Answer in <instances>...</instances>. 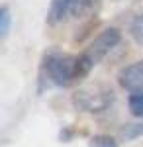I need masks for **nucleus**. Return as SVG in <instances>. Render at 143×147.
<instances>
[{
	"label": "nucleus",
	"instance_id": "f257e3e1",
	"mask_svg": "<svg viewBox=\"0 0 143 147\" xmlns=\"http://www.w3.org/2000/svg\"><path fill=\"white\" fill-rule=\"evenodd\" d=\"M114 102V92L110 86L96 82V84H88V86H80L78 90L73 94V106L86 114H100L110 108Z\"/></svg>",
	"mask_w": 143,
	"mask_h": 147
},
{
	"label": "nucleus",
	"instance_id": "f03ea898",
	"mask_svg": "<svg viewBox=\"0 0 143 147\" xmlns=\"http://www.w3.org/2000/svg\"><path fill=\"white\" fill-rule=\"evenodd\" d=\"M45 73L47 79L57 86H71L73 82L80 80L78 77L77 57L67 53H49L45 57Z\"/></svg>",
	"mask_w": 143,
	"mask_h": 147
},
{
	"label": "nucleus",
	"instance_id": "7ed1b4c3",
	"mask_svg": "<svg viewBox=\"0 0 143 147\" xmlns=\"http://www.w3.org/2000/svg\"><path fill=\"white\" fill-rule=\"evenodd\" d=\"M120 39H121L120 30H118V28H108V30H104L100 35L94 37V41L90 43V47H88L84 53L88 55V59H90L94 65H98L100 61L120 43Z\"/></svg>",
	"mask_w": 143,
	"mask_h": 147
},
{
	"label": "nucleus",
	"instance_id": "20e7f679",
	"mask_svg": "<svg viewBox=\"0 0 143 147\" xmlns=\"http://www.w3.org/2000/svg\"><path fill=\"white\" fill-rule=\"evenodd\" d=\"M118 82L121 88L130 90L132 94L143 92V61H135L132 65L123 67L118 75Z\"/></svg>",
	"mask_w": 143,
	"mask_h": 147
},
{
	"label": "nucleus",
	"instance_id": "39448f33",
	"mask_svg": "<svg viewBox=\"0 0 143 147\" xmlns=\"http://www.w3.org/2000/svg\"><path fill=\"white\" fill-rule=\"evenodd\" d=\"M71 12V0H51V6L47 12V22L51 26L63 22Z\"/></svg>",
	"mask_w": 143,
	"mask_h": 147
},
{
	"label": "nucleus",
	"instance_id": "423d86ee",
	"mask_svg": "<svg viewBox=\"0 0 143 147\" xmlns=\"http://www.w3.org/2000/svg\"><path fill=\"white\" fill-rule=\"evenodd\" d=\"M130 35L133 37V41L137 45L143 47V14H137L130 22Z\"/></svg>",
	"mask_w": 143,
	"mask_h": 147
},
{
	"label": "nucleus",
	"instance_id": "0eeeda50",
	"mask_svg": "<svg viewBox=\"0 0 143 147\" xmlns=\"http://www.w3.org/2000/svg\"><path fill=\"white\" fill-rule=\"evenodd\" d=\"M94 2L96 0H71V12L69 14L75 16V18H80L94 6Z\"/></svg>",
	"mask_w": 143,
	"mask_h": 147
},
{
	"label": "nucleus",
	"instance_id": "6e6552de",
	"mask_svg": "<svg viewBox=\"0 0 143 147\" xmlns=\"http://www.w3.org/2000/svg\"><path fill=\"white\" fill-rule=\"evenodd\" d=\"M88 147H120V145H118L116 137L106 136V134H100V136L90 137V141H88Z\"/></svg>",
	"mask_w": 143,
	"mask_h": 147
},
{
	"label": "nucleus",
	"instance_id": "1a4fd4ad",
	"mask_svg": "<svg viewBox=\"0 0 143 147\" xmlns=\"http://www.w3.org/2000/svg\"><path fill=\"white\" fill-rule=\"evenodd\" d=\"M127 106H130V112H132L135 118H143V92L132 94L130 100H127Z\"/></svg>",
	"mask_w": 143,
	"mask_h": 147
},
{
	"label": "nucleus",
	"instance_id": "9d476101",
	"mask_svg": "<svg viewBox=\"0 0 143 147\" xmlns=\"http://www.w3.org/2000/svg\"><path fill=\"white\" fill-rule=\"evenodd\" d=\"M120 136L125 139V141H132L135 137L143 136V124H127L125 127H121Z\"/></svg>",
	"mask_w": 143,
	"mask_h": 147
},
{
	"label": "nucleus",
	"instance_id": "9b49d317",
	"mask_svg": "<svg viewBox=\"0 0 143 147\" xmlns=\"http://www.w3.org/2000/svg\"><path fill=\"white\" fill-rule=\"evenodd\" d=\"M10 22H12V18H10L8 6H2V8H0V37H2V39L10 32Z\"/></svg>",
	"mask_w": 143,
	"mask_h": 147
}]
</instances>
